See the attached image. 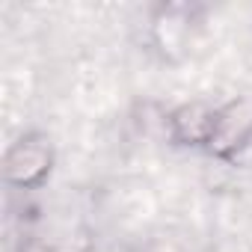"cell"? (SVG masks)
Instances as JSON below:
<instances>
[{
  "mask_svg": "<svg viewBox=\"0 0 252 252\" xmlns=\"http://www.w3.org/2000/svg\"><path fill=\"white\" fill-rule=\"evenodd\" d=\"M57 166V146L45 131H24L15 137L0 160L3 181L15 190H39L48 184Z\"/></svg>",
  "mask_w": 252,
  "mask_h": 252,
  "instance_id": "6da1fadb",
  "label": "cell"
},
{
  "mask_svg": "<svg viewBox=\"0 0 252 252\" xmlns=\"http://www.w3.org/2000/svg\"><path fill=\"white\" fill-rule=\"evenodd\" d=\"M252 146V95H234L217 104L214 131L205 152L217 160H237Z\"/></svg>",
  "mask_w": 252,
  "mask_h": 252,
  "instance_id": "7a4b0ae2",
  "label": "cell"
},
{
  "mask_svg": "<svg viewBox=\"0 0 252 252\" xmlns=\"http://www.w3.org/2000/svg\"><path fill=\"white\" fill-rule=\"evenodd\" d=\"M217 119V104L211 101H184L166 113V134L178 149H202L211 140Z\"/></svg>",
  "mask_w": 252,
  "mask_h": 252,
  "instance_id": "3957f363",
  "label": "cell"
},
{
  "mask_svg": "<svg viewBox=\"0 0 252 252\" xmlns=\"http://www.w3.org/2000/svg\"><path fill=\"white\" fill-rule=\"evenodd\" d=\"M15 252H54V246H51L48 240L36 237V234H27V237H21V240H18Z\"/></svg>",
  "mask_w": 252,
  "mask_h": 252,
  "instance_id": "277c9868",
  "label": "cell"
}]
</instances>
